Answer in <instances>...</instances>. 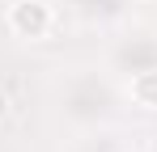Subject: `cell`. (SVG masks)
Listing matches in <instances>:
<instances>
[{"label":"cell","mask_w":157,"mask_h":152,"mask_svg":"<svg viewBox=\"0 0 157 152\" xmlns=\"http://www.w3.org/2000/svg\"><path fill=\"white\" fill-rule=\"evenodd\" d=\"M9 30L21 38H43L51 30V4L43 0H13L9 4Z\"/></svg>","instance_id":"obj_1"},{"label":"cell","mask_w":157,"mask_h":152,"mask_svg":"<svg viewBox=\"0 0 157 152\" xmlns=\"http://www.w3.org/2000/svg\"><path fill=\"white\" fill-rule=\"evenodd\" d=\"M132 101L144 110H157V68H144L132 76Z\"/></svg>","instance_id":"obj_2"},{"label":"cell","mask_w":157,"mask_h":152,"mask_svg":"<svg viewBox=\"0 0 157 152\" xmlns=\"http://www.w3.org/2000/svg\"><path fill=\"white\" fill-rule=\"evenodd\" d=\"M0 114H4V97H0Z\"/></svg>","instance_id":"obj_3"}]
</instances>
